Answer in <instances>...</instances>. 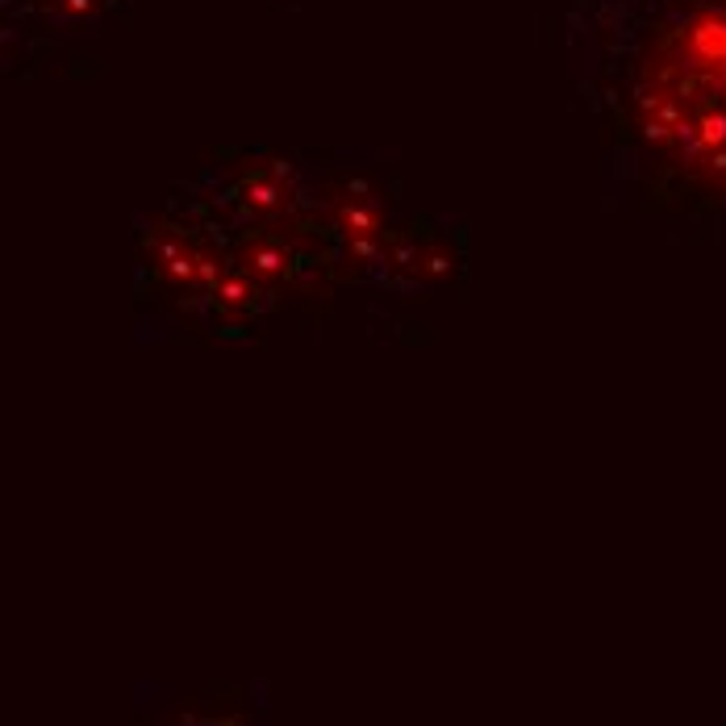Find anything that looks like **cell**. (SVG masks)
<instances>
[{
    "label": "cell",
    "instance_id": "obj_1",
    "mask_svg": "<svg viewBox=\"0 0 726 726\" xmlns=\"http://www.w3.org/2000/svg\"><path fill=\"white\" fill-rule=\"evenodd\" d=\"M588 38L623 172L656 209L726 246V0H614Z\"/></svg>",
    "mask_w": 726,
    "mask_h": 726
}]
</instances>
